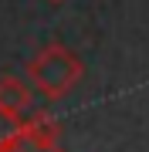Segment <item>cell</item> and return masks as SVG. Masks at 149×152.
<instances>
[{"instance_id":"5","label":"cell","mask_w":149,"mask_h":152,"mask_svg":"<svg viewBox=\"0 0 149 152\" xmlns=\"http://www.w3.org/2000/svg\"><path fill=\"white\" fill-rule=\"evenodd\" d=\"M0 152H37V149H34V145H31V142L24 139V135H17L14 142H7V145H0Z\"/></svg>"},{"instance_id":"1","label":"cell","mask_w":149,"mask_h":152,"mask_svg":"<svg viewBox=\"0 0 149 152\" xmlns=\"http://www.w3.org/2000/svg\"><path fill=\"white\" fill-rule=\"evenodd\" d=\"M81 75H85L81 58H78L71 48H65V44H48V48H41L37 54L27 61L31 85L37 88L48 102L65 98L78 81H81Z\"/></svg>"},{"instance_id":"2","label":"cell","mask_w":149,"mask_h":152,"mask_svg":"<svg viewBox=\"0 0 149 152\" xmlns=\"http://www.w3.org/2000/svg\"><path fill=\"white\" fill-rule=\"evenodd\" d=\"M21 135L31 142L34 149H58V139H61V122L54 118L51 112H27L24 115V129Z\"/></svg>"},{"instance_id":"3","label":"cell","mask_w":149,"mask_h":152,"mask_svg":"<svg viewBox=\"0 0 149 152\" xmlns=\"http://www.w3.org/2000/svg\"><path fill=\"white\" fill-rule=\"evenodd\" d=\"M0 105L24 118L27 112H34V91H31V85L21 81V78H14V75H4L0 78Z\"/></svg>"},{"instance_id":"7","label":"cell","mask_w":149,"mask_h":152,"mask_svg":"<svg viewBox=\"0 0 149 152\" xmlns=\"http://www.w3.org/2000/svg\"><path fill=\"white\" fill-rule=\"evenodd\" d=\"M48 4H65V0H48Z\"/></svg>"},{"instance_id":"6","label":"cell","mask_w":149,"mask_h":152,"mask_svg":"<svg viewBox=\"0 0 149 152\" xmlns=\"http://www.w3.org/2000/svg\"><path fill=\"white\" fill-rule=\"evenodd\" d=\"M37 152H61V149H37Z\"/></svg>"},{"instance_id":"4","label":"cell","mask_w":149,"mask_h":152,"mask_svg":"<svg viewBox=\"0 0 149 152\" xmlns=\"http://www.w3.org/2000/svg\"><path fill=\"white\" fill-rule=\"evenodd\" d=\"M21 129H24V118H21V115H14L10 108H4V105H0V145L14 142L17 135H21Z\"/></svg>"}]
</instances>
